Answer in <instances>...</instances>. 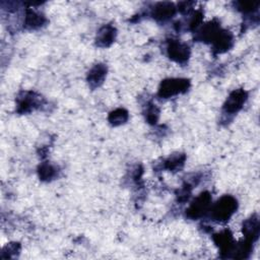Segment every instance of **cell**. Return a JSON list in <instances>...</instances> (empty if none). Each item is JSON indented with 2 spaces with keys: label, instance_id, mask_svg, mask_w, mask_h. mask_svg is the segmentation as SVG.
Returning a JSON list of instances; mask_svg holds the SVG:
<instances>
[{
  "label": "cell",
  "instance_id": "9c48e42d",
  "mask_svg": "<svg viewBox=\"0 0 260 260\" xmlns=\"http://www.w3.org/2000/svg\"><path fill=\"white\" fill-rule=\"evenodd\" d=\"M116 35H117V30L113 25L111 24L104 25L103 27H101V29L96 35V39H95L96 45L103 48L109 47L115 41Z\"/></svg>",
  "mask_w": 260,
  "mask_h": 260
},
{
  "label": "cell",
  "instance_id": "8fae6325",
  "mask_svg": "<svg viewBox=\"0 0 260 260\" xmlns=\"http://www.w3.org/2000/svg\"><path fill=\"white\" fill-rule=\"evenodd\" d=\"M243 232L247 241L253 243L255 240H257L259 234V219L257 215H252L244 222Z\"/></svg>",
  "mask_w": 260,
  "mask_h": 260
},
{
  "label": "cell",
  "instance_id": "52a82bcc",
  "mask_svg": "<svg viewBox=\"0 0 260 260\" xmlns=\"http://www.w3.org/2000/svg\"><path fill=\"white\" fill-rule=\"evenodd\" d=\"M176 12V7L171 2H158L154 5L151 11V15L156 20L165 21L171 18Z\"/></svg>",
  "mask_w": 260,
  "mask_h": 260
},
{
  "label": "cell",
  "instance_id": "5bb4252c",
  "mask_svg": "<svg viewBox=\"0 0 260 260\" xmlns=\"http://www.w3.org/2000/svg\"><path fill=\"white\" fill-rule=\"evenodd\" d=\"M214 241L221 249V252H231V250L234 248L233 236L229 231H224L218 235H215Z\"/></svg>",
  "mask_w": 260,
  "mask_h": 260
},
{
  "label": "cell",
  "instance_id": "6da1fadb",
  "mask_svg": "<svg viewBox=\"0 0 260 260\" xmlns=\"http://www.w3.org/2000/svg\"><path fill=\"white\" fill-rule=\"evenodd\" d=\"M238 202L230 195L222 196L211 207V216L216 221H226L237 210Z\"/></svg>",
  "mask_w": 260,
  "mask_h": 260
},
{
  "label": "cell",
  "instance_id": "30bf717a",
  "mask_svg": "<svg viewBox=\"0 0 260 260\" xmlns=\"http://www.w3.org/2000/svg\"><path fill=\"white\" fill-rule=\"evenodd\" d=\"M107 75V66L104 64H96L94 65L88 72L87 81L91 88H95L100 86Z\"/></svg>",
  "mask_w": 260,
  "mask_h": 260
},
{
  "label": "cell",
  "instance_id": "d6986e66",
  "mask_svg": "<svg viewBox=\"0 0 260 260\" xmlns=\"http://www.w3.org/2000/svg\"><path fill=\"white\" fill-rule=\"evenodd\" d=\"M154 106L155 105H150L146 111V119L149 123H155L158 117V110Z\"/></svg>",
  "mask_w": 260,
  "mask_h": 260
},
{
  "label": "cell",
  "instance_id": "7c38bea8",
  "mask_svg": "<svg viewBox=\"0 0 260 260\" xmlns=\"http://www.w3.org/2000/svg\"><path fill=\"white\" fill-rule=\"evenodd\" d=\"M46 18L40 12H37L32 9H26L24 16V26L27 29H37L44 25Z\"/></svg>",
  "mask_w": 260,
  "mask_h": 260
},
{
  "label": "cell",
  "instance_id": "ac0fdd59",
  "mask_svg": "<svg viewBox=\"0 0 260 260\" xmlns=\"http://www.w3.org/2000/svg\"><path fill=\"white\" fill-rule=\"evenodd\" d=\"M237 6H238V9H240L241 11H243L245 13H251V12H254L258 9L259 2L242 1V2H238Z\"/></svg>",
  "mask_w": 260,
  "mask_h": 260
},
{
  "label": "cell",
  "instance_id": "e0dca14e",
  "mask_svg": "<svg viewBox=\"0 0 260 260\" xmlns=\"http://www.w3.org/2000/svg\"><path fill=\"white\" fill-rule=\"evenodd\" d=\"M56 174H57V170L51 164L44 162L39 167V175L42 180L49 181L53 179L56 176Z\"/></svg>",
  "mask_w": 260,
  "mask_h": 260
},
{
  "label": "cell",
  "instance_id": "7a4b0ae2",
  "mask_svg": "<svg viewBox=\"0 0 260 260\" xmlns=\"http://www.w3.org/2000/svg\"><path fill=\"white\" fill-rule=\"evenodd\" d=\"M190 82L187 79L183 78H169L165 79L159 86L158 95L164 99L174 96L176 94L187 91L189 88Z\"/></svg>",
  "mask_w": 260,
  "mask_h": 260
},
{
  "label": "cell",
  "instance_id": "4fadbf2b",
  "mask_svg": "<svg viewBox=\"0 0 260 260\" xmlns=\"http://www.w3.org/2000/svg\"><path fill=\"white\" fill-rule=\"evenodd\" d=\"M220 26L219 23L212 20L207 22L198 32V39L204 42H212V40L219 32Z\"/></svg>",
  "mask_w": 260,
  "mask_h": 260
},
{
  "label": "cell",
  "instance_id": "277c9868",
  "mask_svg": "<svg viewBox=\"0 0 260 260\" xmlns=\"http://www.w3.org/2000/svg\"><path fill=\"white\" fill-rule=\"evenodd\" d=\"M169 57L177 63H185L189 59L190 50L189 47L176 40H171L167 47Z\"/></svg>",
  "mask_w": 260,
  "mask_h": 260
},
{
  "label": "cell",
  "instance_id": "8992f818",
  "mask_svg": "<svg viewBox=\"0 0 260 260\" xmlns=\"http://www.w3.org/2000/svg\"><path fill=\"white\" fill-rule=\"evenodd\" d=\"M41 96L37 95L34 92H23L22 96L18 98L17 111L19 113H27L39 107L41 104Z\"/></svg>",
  "mask_w": 260,
  "mask_h": 260
},
{
  "label": "cell",
  "instance_id": "9a60e30c",
  "mask_svg": "<svg viewBox=\"0 0 260 260\" xmlns=\"http://www.w3.org/2000/svg\"><path fill=\"white\" fill-rule=\"evenodd\" d=\"M128 120V112L125 109H116L109 115V122L113 126L124 124Z\"/></svg>",
  "mask_w": 260,
  "mask_h": 260
},
{
  "label": "cell",
  "instance_id": "5b68a950",
  "mask_svg": "<svg viewBox=\"0 0 260 260\" xmlns=\"http://www.w3.org/2000/svg\"><path fill=\"white\" fill-rule=\"evenodd\" d=\"M247 92L244 89H236L226 99L223 105V111L226 114H235L239 112L247 100Z\"/></svg>",
  "mask_w": 260,
  "mask_h": 260
},
{
  "label": "cell",
  "instance_id": "2e32d148",
  "mask_svg": "<svg viewBox=\"0 0 260 260\" xmlns=\"http://www.w3.org/2000/svg\"><path fill=\"white\" fill-rule=\"evenodd\" d=\"M184 160H185L184 154L176 153V154H173L170 157H168L164 161V166L166 169H168L170 171H174V170L180 169L184 165Z\"/></svg>",
  "mask_w": 260,
  "mask_h": 260
},
{
  "label": "cell",
  "instance_id": "3957f363",
  "mask_svg": "<svg viewBox=\"0 0 260 260\" xmlns=\"http://www.w3.org/2000/svg\"><path fill=\"white\" fill-rule=\"evenodd\" d=\"M210 203H211V197L209 193L202 192L190 204L189 208L187 209V215L190 218H198L202 216L209 209Z\"/></svg>",
  "mask_w": 260,
  "mask_h": 260
},
{
  "label": "cell",
  "instance_id": "ba28073f",
  "mask_svg": "<svg viewBox=\"0 0 260 260\" xmlns=\"http://www.w3.org/2000/svg\"><path fill=\"white\" fill-rule=\"evenodd\" d=\"M213 51L216 53H223L228 51L233 45V36L230 31L220 29L216 37L212 40Z\"/></svg>",
  "mask_w": 260,
  "mask_h": 260
}]
</instances>
